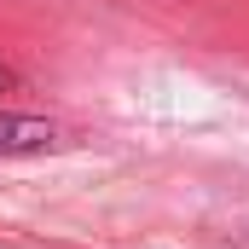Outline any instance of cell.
Wrapping results in <instances>:
<instances>
[{"label": "cell", "instance_id": "obj_1", "mask_svg": "<svg viewBox=\"0 0 249 249\" xmlns=\"http://www.w3.org/2000/svg\"><path fill=\"white\" fill-rule=\"evenodd\" d=\"M58 145V127L41 116H6L0 110V157H23V151H47Z\"/></svg>", "mask_w": 249, "mask_h": 249}]
</instances>
